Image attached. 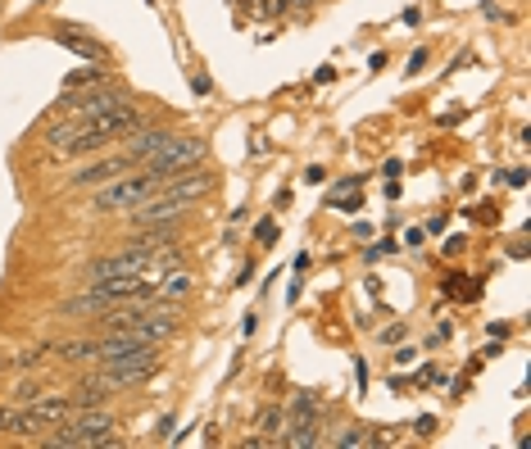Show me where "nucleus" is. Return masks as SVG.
<instances>
[{
	"mask_svg": "<svg viewBox=\"0 0 531 449\" xmlns=\"http://www.w3.org/2000/svg\"><path fill=\"white\" fill-rule=\"evenodd\" d=\"M381 341H386V345H390V341H405V327H400V323L386 327V332H381Z\"/></svg>",
	"mask_w": 531,
	"mask_h": 449,
	"instance_id": "nucleus-23",
	"label": "nucleus"
},
{
	"mask_svg": "<svg viewBox=\"0 0 531 449\" xmlns=\"http://www.w3.org/2000/svg\"><path fill=\"white\" fill-rule=\"evenodd\" d=\"M282 427H287V413H282V409H263V413H259V436L278 440V436H282Z\"/></svg>",
	"mask_w": 531,
	"mask_h": 449,
	"instance_id": "nucleus-14",
	"label": "nucleus"
},
{
	"mask_svg": "<svg viewBox=\"0 0 531 449\" xmlns=\"http://www.w3.org/2000/svg\"><path fill=\"white\" fill-rule=\"evenodd\" d=\"M46 354H50V345H32V350H19V354H14V367H41V363H46Z\"/></svg>",
	"mask_w": 531,
	"mask_h": 449,
	"instance_id": "nucleus-16",
	"label": "nucleus"
},
{
	"mask_svg": "<svg viewBox=\"0 0 531 449\" xmlns=\"http://www.w3.org/2000/svg\"><path fill=\"white\" fill-rule=\"evenodd\" d=\"M28 409H32V418H37L41 427H59L64 418L73 413V400H69V395H46V391H41Z\"/></svg>",
	"mask_w": 531,
	"mask_h": 449,
	"instance_id": "nucleus-9",
	"label": "nucleus"
},
{
	"mask_svg": "<svg viewBox=\"0 0 531 449\" xmlns=\"http://www.w3.org/2000/svg\"><path fill=\"white\" fill-rule=\"evenodd\" d=\"M254 10L263 19H278V14H287V0H254Z\"/></svg>",
	"mask_w": 531,
	"mask_h": 449,
	"instance_id": "nucleus-19",
	"label": "nucleus"
},
{
	"mask_svg": "<svg viewBox=\"0 0 531 449\" xmlns=\"http://www.w3.org/2000/svg\"><path fill=\"white\" fill-rule=\"evenodd\" d=\"M390 250H395V241H381V246L368 250V259H381V255H390Z\"/></svg>",
	"mask_w": 531,
	"mask_h": 449,
	"instance_id": "nucleus-24",
	"label": "nucleus"
},
{
	"mask_svg": "<svg viewBox=\"0 0 531 449\" xmlns=\"http://www.w3.org/2000/svg\"><path fill=\"white\" fill-rule=\"evenodd\" d=\"M5 367H14V358H10V354H0V372H5Z\"/></svg>",
	"mask_w": 531,
	"mask_h": 449,
	"instance_id": "nucleus-26",
	"label": "nucleus"
},
{
	"mask_svg": "<svg viewBox=\"0 0 531 449\" xmlns=\"http://www.w3.org/2000/svg\"><path fill=\"white\" fill-rule=\"evenodd\" d=\"M463 250H468V241H463V237H454V241H450V246H445V255H450V259H458V255H463Z\"/></svg>",
	"mask_w": 531,
	"mask_h": 449,
	"instance_id": "nucleus-22",
	"label": "nucleus"
},
{
	"mask_svg": "<svg viewBox=\"0 0 531 449\" xmlns=\"http://www.w3.org/2000/svg\"><path fill=\"white\" fill-rule=\"evenodd\" d=\"M109 73L105 68H87V73H73L69 82H64V96H73V91H82V87H96V82H105Z\"/></svg>",
	"mask_w": 531,
	"mask_h": 449,
	"instance_id": "nucleus-13",
	"label": "nucleus"
},
{
	"mask_svg": "<svg viewBox=\"0 0 531 449\" xmlns=\"http://www.w3.org/2000/svg\"><path fill=\"white\" fill-rule=\"evenodd\" d=\"M159 191V182L150 173H137V177H118V182H105L91 200V213H127L137 209L141 200H150Z\"/></svg>",
	"mask_w": 531,
	"mask_h": 449,
	"instance_id": "nucleus-4",
	"label": "nucleus"
},
{
	"mask_svg": "<svg viewBox=\"0 0 531 449\" xmlns=\"http://www.w3.org/2000/svg\"><path fill=\"white\" fill-rule=\"evenodd\" d=\"M168 141H173V132H164V127H137L132 136H123V155L132 164H146L155 150H164Z\"/></svg>",
	"mask_w": 531,
	"mask_h": 449,
	"instance_id": "nucleus-6",
	"label": "nucleus"
},
{
	"mask_svg": "<svg viewBox=\"0 0 531 449\" xmlns=\"http://www.w3.org/2000/svg\"><path fill=\"white\" fill-rule=\"evenodd\" d=\"M273 232H278V228H273V218H263L259 228H254V237H259V241H273Z\"/></svg>",
	"mask_w": 531,
	"mask_h": 449,
	"instance_id": "nucleus-20",
	"label": "nucleus"
},
{
	"mask_svg": "<svg viewBox=\"0 0 531 449\" xmlns=\"http://www.w3.org/2000/svg\"><path fill=\"white\" fill-rule=\"evenodd\" d=\"M127 168H137L127 155H109V160H96V164H87V168H78L73 177H69V186L78 191V186H105V182H114V177H123Z\"/></svg>",
	"mask_w": 531,
	"mask_h": 449,
	"instance_id": "nucleus-5",
	"label": "nucleus"
},
{
	"mask_svg": "<svg viewBox=\"0 0 531 449\" xmlns=\"http://www.w3.org/2000/svg\"><path fill=\"white\" fill-rule=\"evenodd\" d=\"M69 318H100L105 309H114V299H109V290L105 286H91L87 295H73V299H64L59 305Z\"/></svg>",
	"mask_w": 531,
	"mask_h": 449,
	"instance_id": "nucleus-8",
	"label": "nucleus"
},
{
	"mask_svg": "<svg viewBox=\"0 0 531 449\" xmlns=\"http://www.w3.org/2000/svg\"><path fill=\"white\" fill-rule=\"evenodd\" d=\"M59 46H69V50H78L82 59H105V50H100L96 41H87V37H78V32H59Z\"/></svg>",
	"mask_w": 531,
	"mask_h": 449,
	"instance_id": "nucleus-12",
	"label": "nucleus"
},
{
	"mask_svg": "<svg viewBox=\"0 0 531 449\" xmlns=\"http://www.w3.org/2000/svg\"><path fill=\"white\" fill-rule=\"evenodd\" d=\"M337 449H355V445H368V427H346L337 440H331Z\"/></svg>",
	"mask_w": 531,
	"mask_h": 449,
	"instance_id": "nucleus-17",
	"label": "nucleus"
},
{
	"mask_svg": "<svg viewBox=\"0 0 531 449\" xmlns=\"http://www.w3.org/2000/svg\"><path fill=\"white\" fill-rule=\"evenodd\" d=\"M50 354L64 358V363H96L100 358V341H59V345H50Z\"/></svg>",
	"mask_w": 531,
	"mask_h": 449,
	"instance_id": "nucleus-10",
	"label": "nucleus"
},
{
	"mask_svg": "<svg viewBox=\"0 0 531 449\" xmlns=\"http://www.w3.org/2000/svg\"><path fill=\"white\" fill-rule=\"evenodd\" d=\"M201 204V200H182V195H168V191H155L150 200H141L137 209H127V228L141 232V228H177V222Z\"/></svg>",
	"mask_w": 531,
	"mask_h": 449,
	"instance_id": "nucleus-3",
	"label": "nucleus"
},
{
	"mask_svg": "<svg viewBox=\"0 0 531 449\" xmlns=\"http://www.w3.org/2000/svg\"><path fill=\"white\" fill-rule=\"evenodd\" d=\"M96 367L109 372L118 391H127V386L150 382L155 372L164 367V354H159V345H127V350H109V354H100Z\"/></svg>",
	"mask_w": 531,
	"mask_h": 449,
	"instance_id": "nucleus-1",
	"label": "nucleus"
},
{
	"mask_svg": "<svg viewBox=\"0 0 531 449\" xmlns=\"http://www.w3.org/2000/svg\"><path fill=\"white\" fill-rule=\"evenodd\" d=\"M191 290H195V277H191V272H173V268H168V272L159 277V286H155V299H186Z\"/></svg>",
	"mask_w": 531,
	"mask_h": 449,
	"instance_id": "nucleus-11",
	"label": "nucleus"
},
{
	"mask_svg": "<svg viewBox=\"0 0 531 449\" xmlns=\"http://www.w3.org/2000/svg\"><path fill=\"white\" fill-rule=\"evenodd\" d=\"M10 395H14V404H32V400L41 395V382H19Z\"/></svg>",
	"mask_w": 531,
	"mask_h": 449,
	"instance_id": "nucleus-18",
	"label": "nucleus"
},
{
	"mask_svg": "<svg viewBox=\"0 0 531 449\" xmlns=\"http://www.w3.org/2000/svg\"><path fill=\"white\" fill-rule=\"evenodd\" d=\"M432 431H436V418H418L414 422V436H432Z\"/></svg>",
	"mask_w": 531,
	"mask_h": 449,
	"instance_id": "nucleus-21",
	"label": "nucleus"
},
{
	"mask_svg": "<svg viewBox=\"0 0 531 449\" xmlns=\"http://www.w3.org/2000/svg\"><path fill=\"white\" fill-rule=\"evenodd\" d=\"M287 418H318V395L313 391H300L295 400H291V413Z\"/></svg>",
	"mask_w": 531,
	"mask_h": 449,
	"instance_id": "nucleus-15",
	"label": "nucleus"
},
{
	"mask_svg": "<svg viewBox=\"0 0 531 449\" xmlns=\"http://www.w3.org/2000/svg\"><path fill=\"white\" fill-rule=\"evenodd\" d=\"M205 155H210V141L205 136H173L164 150H155L141 168L150 177H173V173H186V168H201Z\"/></svg>",
	"mask_w": 531,
	"mask_h": 449,
	"instance_id": "nucleus-2",
	"label": "nucleus"
},
{
	"mask_svg": "<svg viewBox=\"0 0 531 449\" xmlns=\"http://www.w3.org/2000/svg\"><path fill=\"white\" fill-rule=\"evenodd\" d=\"M313 0H287V10H309Z\"/></svg>",
	"mask_w": 531,
	"mask_h": 449,
	"instance_id": "nucleus-25",
	"label": "nucleus"
},
{
	"mask_svg": "<svg viewBox=\"0 0 531 449\" xmlns=\"http://www.w3.org/2000/svg\"><path fill=\"white\" fill-rule=\"evenodd\" d=\"M46 427L32 418L28 404H0V436H14V440H37Z\"/></svg>",
	"mask_w": 531,
	"mask_h": 449,
	"instance_id": "nucleus-7",
	"label": "nucleus"
}]
</instances>
